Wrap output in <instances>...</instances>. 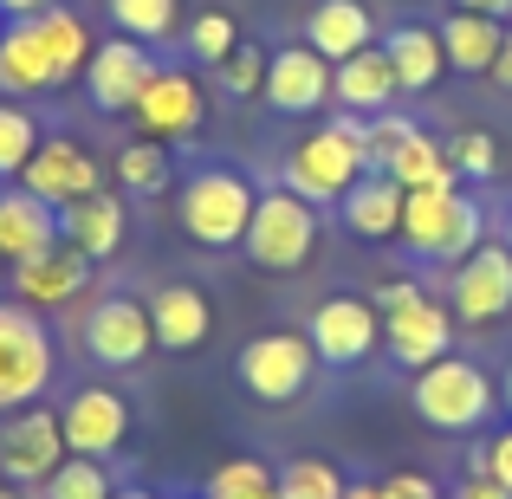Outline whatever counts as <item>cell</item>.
I'll return each instance as SVG.
<instances>
[{
    "instance_id": "cell-31",
    "label": "cell",
    "mask_w": 512,
    "mask_h": 499,
    "mask_svg": "<svg viewBox=\"0 0 512 499\" xmlns=\"http://www.w3.org/2000/svg\"><path fill=\"white\" fill-rule=\"evenodd\" d=\"M350 493V474L331 454H292L279 461V499H344Z\"/></svg>"
},
{
    "instance_id": "cell-47",
    "label": "cell",
    "mask_w": 512,
    "mask_h": 499,
    "mask_svg": "<svg viewBox=\"0 0 512 499\" xmlns=\"http://www.w3.org/2000/svg\"><path fill=\"white\" fill-rule=\"evenodd\" d=\"M344 499H389V487H383V474H376V480H350Z\"/></svg>"
},
{
    "instance_id": "cell-35",
    "label": "cell",
    "mask_w": 512,
    "mask_h": 499,
    "mask_svg": "<svg viewBox=\"0 0 512 499\" xmlns=\"http://www.w3.org/2000/svg\"><path fill=\"white\" fill-rule=\"evenodd\" d=\"M117 493V474L104 461H85V454H65L59 474L39 487V499H111Z\"/></svg>"
},
{
    "instance_id": "cell-20",
    "label": "cell",
    "mask_w": 512,
    "mask_h": 499,
    "mask_svg": "<svg viewBox=\"0 0 512 499\" xmlns=\"http://www.w3.org/2000/svg\"><path fill=\"white\" fill-rule=\"evenodd\" d=\"M402 201H409V188L389 169H370V175H357V188L338 201V221L363 247H389V240H402Z\"/></svg>"
},
{
    "instance_id": "cell-29",
    "label": "cell",
    "mask_w": 512,
    "mask_h": 499,
    "mask_svg": "<svg viewBox=\"0 0 512 499\" xmlns=\"http://www.w3.org/2000/svg\"><path fill=\"white\" fill-rule=\"evenodd\" d=\"M383 169L396 175L402 188H467L461 175H454V163H448V143H441V137H428L422 124L409 130V143H402V150L389 156Z\"/></svg>"
},
{
    "instance_id": "cell-39",
    "label": "cell",
    "mask_w": 512,
    "mask_h": 499,
    "mask_svg": "<svg viewBox=\"0 0 512 499\" xmlns=\"http://www.w3.org/2000/svg\"><path fill=\"white\" fill-rule=\"evenodd\" d=\"M409 130H415V117H402V111H376V117H370V137H363V156H370V169H383L389 156L409 143Z\"/></svg>"
},
{
    "instance_id": "cell-21",
    "label": "cell",
    "mask_w": 512,
    "mask_h": 499,
    "mask_svg": "<svg viewBox=\"0 0 512 499\" xmlns=\"http://www.w3.org/2000/svg\"><path fill=\"white\" fill-rule=\"evenodd\" d=\"M396 98H402V85H396V65H389L383 46H363L344 65H331V111L376 117V111H396Z\"/></svg>"
},
{
    "instance_id": "cell-15",
    "label": "cell",
    "mask_w": 512,
    "mask_h": 499,
    "mask_svg": "<svg viewBox=\"0 0 512 499\" xmlns=\"http://www.w3.org/2000/svg\"><path fill=\"white\" fill-rule=\"evenodd\" d=\"M454 312L435 299V292H415L409 305H396V312H383V357L396 363L402 376L428 370V363H441L454 350Z\"/></svg>"
},
{
    "instance_id": "cell-28",
    "label": "cell",
    "mask_w": 512,
    "mask_h": 499,
    "mask_svg": "<svg viewBox=\"0 0 512 499\" xmlns=\"http://www.w3.org/2000/svg\"><path fill=\"white\" fill-rule=\"evenodd\" d=\"M305 46H318L331 65H344L350 52L376 46V20L363 0H318L312 13H305Z\"/></svg>"
},
{
    "instance_id": "cell-22",
    "label": "cell",
    "mask_w": 512,
    "mask_h": 499,
    "mask_svg": "<svg viewBox=\"0 0 512 499\" xmlns=\"http://www.w3.org/2000/svg\"><path fill=\"white\" fill-rule=\"evenodd\" d=\"M59 240H72L85 260H117V253H124V240H130V208H124V195L98 188V195L59 208Z\"/></svg>"
},
{
    "instance_id": "cell-44",
    "label": "cell",
    "mask_w": 512,
    "mask_h": 499,
    "mask_svg": "<svg viewBox=\"0 0 512 499\" xmlns=\"http://www.w3.org/2000/svg\"><path fill=\"white\" fill-rule=\"evenodd\" d=\"M46 7H59V0H0L7 20H33V13H46Z\"/></svg>"
},
{
    "instance_id": "cell-7",
    "label": "cell",
    "mask_w": 512,
    "mask_h": 499,
    "mask_svg": "<svg viewBox=\"0 0 512 499\" xmlns=\"http://www.w3.org/2000/svg\"><path fill=\"white\" fill-rule=\"evenodd\" d=\"M78 350H85L91 370L104 376H124L143 370L156 357V325H150V299L137 292H98L78 318Z\"/></svg>"
},
{
    "instance_id": "cell-30",
    "label": "cell",
    "mask_w": 512,
    "mask_h": 499,
    "mask_svg": "<svg viewBox=\"0 0 512 499\" xmlns=\"http://www.w3.org/2000/svg\"><path fill=\"white\" fill-rule=\"evenodd\" d=\"M111 169H117V188H124V195H137V201L169 195V182H175V156H169V143H150V137L124 143V150L111 156Z\"/></svg>"
},
{
    "instance_id": "cell-34",
    "label": "cell",
    "mask_w": 512,
    "mask_h": 499,
    "mask_svg": "<svg viewBox=\"0 0 512 499\" xmlns=\"http://www.w3.org/2000/svg\"><path fill=\"white\" fill-rule=\"evenodd\" d=\"M46 143V130H39V117L26 111V104L0 98V182H20V169L33 163V150Z\"/></svg>"
},
{
    "instance_id": "cell-13",
    "label": "cell",
    "mask_w": 512,
    "mask_h": 499,
    "mask_svg": "<svg viewBox=\"0 0 512 499\" xmlns=\"http://www.w3.org/2000/svg\"><path fill=\"white\" fill-rule=\"evenodd\" d=\"M65 428H59V409H20V415H7L0 422V480H13V487H26V493H39L52 474H59V461H65Z\"/></svg>"
},
{
    "instance_id": "cell-38",
    "label": "cell",
    "mask_w": 512,
    "mask_h": 499,
    "mask_svg": "<svg viewBox=\"0 0 512 499\" xmlns=\"http://www.w3.org/2000/svg\"><path fill=\"white\" fill-rule=\"evenodd\" d=\"M448 163H454V175H461V182H493V175H500V137H493V130H454L448 137Z\"/></svg>"
},
{
    "instance_id": "cell-3",
    "label": "cell",
    "mask_w": 512,
    "mask_h": 499,
    "mask_svg": "<svg viewBox=\"0 0 512 499\" xmlns=\"http://www.w3.org/2000/svg\"><path fill=\"white\" fill-rule=\"evenodd\" d=\"M409 402L441 435H480V428L500 415V383L487 376V363L448 350L441 363H428V370L409 376Z\"/></svg>"
},
{
    "instance_id": "cell-33",
    "label": "cell",
    "mask_w": 512,
    "mask_h": 499,
    "mask_svg": "<svg viewBox=\"0 0 512 499\" xmlns=\"http://www.w3.org/2000/svg\"><path fill=\"white\" fill-rule=\"evenodd\" d=\"M117 33L143 39V46H163V39L182 33V0H104Z\"/></svg>"
},
{
    "instance_id": "cell-40",
    "label": "cell",
    "mask_w": 512,
    "mask_h": 499,
    "mask_svg": "<svg viewBox=\"0 0 512 499\" xmlns=\"http://www.w3.org/2000/svg\"><path fill=\"white\" fill-rule=\"evenodd\" d=\"M467 467H480V474H493L500 487L512 493V428H493L487 441H480L474 454H467Z\"/></svg>"
},
{
    "instance_id": "cell-2",
    "label": "cell",
    "mask_w": 512,
    "mask_h": 499,
    "mask_svg": "<svg viewBox=\"0 0 512 499\" xmlns=\"http://www.w3.org/2000/svg\"><path fill=\"white\" fill-rule=\"evenodd\" d=\"M253 201H260V188H253L234 163H201V169H188L182 188H175V221H182V234L195 240L201 253H227V247L247 240Z\"/></svg>"
},
{
    "instance_id": "cell-12",
    "label": "cell",
    "mask_w": 512,
    "mask_h": 499,
    "mask_svg": "<svg viewBox=\"0 0 512 499\" xmlns=\"http://www.w3.org/2000/svg\"><path fill=\"white\" fill-rule=\"evenodd\" d=\"M156 46H143V39H130V33H111V39H98V52H91V65H85V98H91V111L98 117H130L137 111V98L150 91V78H156Z\"/></svg>"
},
{
    "instance_id": "cell-46",
    "label": "cell",
    "mask_w": 512,
    "mask_h": 499,
    "mask_svg": "<svg viewBox=\"0 0 512 499\" xmlns=\"http://www.w3.org/2000/svg\"><path fill=\"white\" fill-rule=\"evenodd\" d=\"M454 7H467V13H493V20H512V0H454Z\"/></svg>"
},
{
    "instance_id": "cell-27",
    "label": "cell",
    "mask_w": 512,
    "mask_h": 499,
    "mask_svg": "<svg viewBox=\"0 0 512 499\" xmlns=\"http://www.w3.org/2000/svg\"><path fill=\"white\" fill-rule=\"evenodd\" d=\"M33 26H39V46H46V59H52V85H78L85 78V65H91V52H98V39H91V26H85V13L78 7H46V13H33Z\"/></svg>"
},
{
    "instance_id": "cell-26",
    "label": "cell",
    "mask_w": 512,
    "mask_h": 499,
    "mask_svg": "<svg viewBox=\"0 0 512 499\" xmlns=\"http://www.w3.org/2000/svg\"><path fill=\"white\" fill-rule=\"evenodd\" d=\"M441 46H448V72H467V78H493V59H500L506 46V20H493V13H467L454 7L448 20L435 26Z\"/></svg>"
},
{
    "instance_id": "cell-41",
    "label": "cell",
    "mask_w": 512,
    "mask_h": 499,
    "mask_svg": "<svg viewBox=\"0 0 512 499\" xmlns=\"http://www.w3.org/2000/svg\"><path fill=\"white\" fill-rule=\"evenodd\" d=\"M383 487H389V499H441V487L428 474H415V467H389Z\"/></svg>"
},
{
    "instance_id": "cell-45",
    "label": "cell",
    "mask_w": 512,
    "mask_h": 499,
    "mask_svg": "<svg viewBox=\"0 0 512 499\" xmlns=\"http://www.w3.org/2000/svg\"><path fill=\"white\" fill-rule=\"evenodd\" d=\"M493 85L512 91V26H506V46H500V59H493Z\"/></svg>"
},
{
    "instance_id": "cell-37",
    "label": "cell",
    "mask_w": 512,
    "mask_h": 499,
    "mask_svg": "<svg viewBox=\"0 0 512 499\" xmlns=\"http://www.w3.org/2000/svg\"><path fill=\"white\" fill-rule=\"evenodd\" d=\"M266 65H273V52L253 46V39H240V46L214 65V85H221L227 98H260L266 91Z\"/></svg>"
},
{
    "instance_id": "cell-5",
    "label": "cell",
    "mask_w": 512,
    "mask_h": 499,
    "mask_svg": "<svg viewBox=\"0 0 512 499\" xmlns=\"http://www.w3.org/2000/svg\"><path fill=\"white\" fill-rule=\"evenodd\" d=\"M234 383L247 389L260 409H292L312 396L318 383V350L305 331H253L234 350Z\"/></svg>"
},
{
    "instance_id": "cell-10",
    "label": "cell",
    "mask_w": 512,
    "mask_h": 499,
    "mask_svg": "<svg viewBox=\"0 0 512 499\" xmlns=\"http://www.w3.org/2000/svg\"><path fill=\"white\" fill-rule=\"evenodd\" d=\"M305 337H312L318 363L325 370H357L383 350V312L376 299H357V292H331L305 312Z\"/></svg>"
},
{
    "instance_id": "cell-24",
    "label": "cell",
    "mask_w": 512,
    "mask_h": 499,
    "mask_svg": "<svg viewBox=\"0 0 512 499\" xmlns=\"http://www.w3.org/2000/svg\"><path fill=\"white\" fill-rule=\"evenodd\" d=\"M46 247H59V208L33 188H0V260L20 266Z\"/></svg>"
},
{
    "instance_id": "cell-42",
    "label": "cell",
    "mask_w": 512,
    "mask_h": 499,
    "mask_svg": "<svg viewBox=\"0 0 512 499\" xmlns=\"http://www.w3.org/2000/svg\"><path fill=\"white\" fill-rule=\"evenodd\" d=\"M415 292H422V279H409V273H396V279H383V286L370 292L376 299V312H396V305H409Z\"/></svg>"
},
{
    "instance_id": "cell-25",
    "label": "cell",
    "mask_w": 512,
    "mask_h": 499,
    "mask_svg": "<svg viewBox=\"0 0 512 499\" xmlns=\"http://www.w3.org/2000/svg\"><path fill=\"white\" fill-rule=\"evenodd\" d=\"M52 59L39 46V26L33 20H7L0 26V98H52Z\"/></svg>"
},
{
    "instance_id": "cell-52",
    "label": "cell",
    "mask_w": 512,
    "mask_h": 499,
    "mask_svg": "<svg viewBox=\"0 0 512 499\" xmlns=\"http://www.w3.org/2000/svg\"><path fill=\"white\" fill-rule=\"evenodd\" d=\"M0 20H7V13H0Z\"/></svg>"
},
{
    "instance_id": "cell-11",
    "label": "cell",
    "mask_w": 512,
    "mask_h": 499,
    "mask_svg": "<svg viewBox=\"0 0 512 499\" xmlns=\"http://www.w3.org/2000/svg\"><path fill=\"white\" fill-rule=\"evenodd\" d=\"M59 428H65V448L85 454V461H117L137 428V409H130L124 389L111 383H78L72 396L59 402Z\"/></svg>"
},
{
    "instance_id": "cell-50",
    "label": "cell",
    "mask_w": 512,
    "mask_h": 499,
    "mask_svg": "<svg viewBox=\"0 0 512 499\" xmlns=\"http://www.w3.org/2000/svg\"><path fill=\"white\" fill-rule=\"evenodd\" d=\"M0 499H26V487H13V480H0Z\"/></svg>"
},
{
    "instance_id": "cell-48",
    "label": "cell",
    "mask_w": 512,
    "mask_h": 499,
    "mask_svg": "<svg viewBox=\"0 0 512 499\" xmlns=\"http://www.w3.org/2000/svg\"><path fill=\"white\" fill-rule=\"evenodd\" d=\"M111 499H156V493H150V487H137V480H117V493H111Z\"/></svg>"
},
{
    "instance_id": "cell-16",
    "label": "cell",
    "mask_w": 512,
    "mask_h": 499,
    "mask_svg": "<svg viewBox=\"0 0 512 499\" xmlns=\"http://www.w3.org/2000/svg\"><path fill=\"white\" fill-rule=\"evenodd\" d=\"M20 188H33L39 201H52V208H72V201L98 195V188H111V182H104V156L91 150V143L52 130V137L33 150V163L20 169Z\"/></svg>"
},
{
    "instance_id": "cell-51",
    "label": "cell",
    "mask_w": 512,
    "mask_h": 499,
    "mask_svg": "<svg viewBox=\"0 0 512 499\" xmlns=\"http://www.w3.org/2000/svg\"><path fill=\"white\" fill-rule=\"evenodd\" d=\"M500 240H506V247H512V208H506V234H500Z\"/></svg>"
},
{
    "instance_id": "cell-8",
    "label": "cell",
    "mask_w": 512,
    "mask_h": 499,
    "mask_svg": "<svg viewBox=\"0 0 512 499\" xmlns=\"http://www.w3.org/2000/svg\"><path fill=\"white\" fill-rule=\"evenodd\" d=\"M357 175H370V156H363V143L350 137V130H338L331 117L312 137L292 143V156H286V188L305 195L312 208H338L350 188H357Z\"/></svg>"
},
{
    "instance_id": "cell-43",
    "label": "cell",
    "mask_w": 512,
    "mask_h": 499,
    "mask_svg": "<svg viewBox=\"0 0 512 499\" xmlns=\"http://www.w3.org/2000/svg\"><path fill=\"white\" fill-rule=\"evenodd\" d=\"M454 499H512L493 474H480V467H467L461 480H454Z\"/></svg>"
},
{
    "instance_id": "cell-18",
    "label": "cell",
    "mask_w": 512,
    "mask_h": 499,
    "mask_svg": "<svg viewBox=\"0 0 512 499\" xmlns=\"http://www.w3.org/2000/svg\"><path fill=\"white\" fill-rule=\"evenodd\" d=\"M266 104L279 117H312V111H331V59L305 39L292 46H273V65H266Z\"/></svg>"
},
{
    "instance_id": "cell-4",
    "label": "cell",
    "mask_w": 512,
    "mask_h": 499,
    "mask_svg": "<svg viewBox=\"0 0 512 499\" xmlns=\"http://www.w3.org/2000/svg\"><path fill=\"white\" fill-rule=\"evenodd\" d=\"M480 240H487V208L467 188H409V201H402V247L415 260L461 266Z\"/></svg>"
},
{
    "instance_id": "cell-6",
    "label": "cell",
    "mask_w": 512,
    "mask_h": 499,
    "mask_svg": "<svg viewBox=\"0 0 512 499\" xmlns=\"http://www.w3.org/2000/svg\"><path fill=\"white\" fill-rule=\"evenodd\" d=\"M318 234H325V208H312V201L292 195V188H260L240 253H247L260 273L286 279V273H299V266L318 253Z\"/></svg>"
},
{
    "instance_id": "cell-17",
    "label": "cell",
    "mask_w": 512,
    "mask_h": 499,
    "mask_svg": "<svg viewBox=\"0 0 512 499\" xmlns=\"http://www.w3.org/2000/svg\"><path fill=\"white\" fill-rule=\"evenodd\" d=\"M91 273H98V260H85L72 240H59V247L33 253V260L7 266V299L33 305V312H65V305H78L91 292Z\"/></svg>"
},
{
    "instance_id": "cell-14",
    "label": "cell",
    "mask_w": 512,
    "mask_h": 499,
    "mask_svg": "<svg viewBox=\"0 0 512 499\" xmlns=\"http://www.w3.org/2000/svg\"><path fill=\"white\" fill-rule=\"evenodd\" d=\"M201 117H208V91H201V78L188 72V65H156L150 91L137 98V111H130V124H137V137L150 143H188L201 130Z\"/></svg>"
},
{
    "instance_id": "cell-49",
    "label": "cell",
    "mask_w": 512,
    "mask_h": 499,
    "mask_svg": "<svg viewBox=\"0 0 512 499\" xmlns=\"http://www.w3.org/2000/svg\"><path fill=\"white\" fill-rule=\"evenodd\" d=\"M500 402H506V415H512V363H506V376H500Z\"/></svg>"
},
{
    "instance_id": "cell-9",
    "label": "cell",
    "mask_w": 512,
    "mask_h": 499,
    "mask_svg": "<svg viewBox=\"0 0 512 499\" xmlns=\"http://www.w3.org/2000/svg\"><path fill=\"white\" fill-rule=\"evenodd\" d=\"M448 312L461 331H493L512 318V247L506 240H480L448 273Z\"/></svg>"
},
{
    "instance_id": "cell-36",
    "label": "cell",
    "mask_w": 512,
    "mask_h": 499,
    "mask_svg": "<svg viewBox=\"0 0 512 499\" xmlns=\"http://www.w3.org/2000/svg\"><path fill=\"white\" fill-rule=\"evenodd\" d=\"M182 46H188V59H195V65H208V72H214V65L240 46V20H234V13H221V7H208V13L188 20Z\"/></svg>"
},
{
    "instance_id": "cell-19",
    "label": "cell",
    "mask_w": 512,
    "mask_h": 499,
    "mask_svg": "<svg viewBox=\"0 0 512 499\" xmlns=\"http://www.w3.org/2000/svg\"><path fill=\"white\" fill-rule=\"evenodd\" d=\"M150 325H156V350L169 357H195L214 331V299L195 286V279H163L150 292Z\"/></svg>"
},
{
    "instance_id": "cell-53",
    "label": "cell",
    "mask_w": 512,
    "mask_h": 499,
    "mask_svg": "<svg viewBox=\"0 0 512 499\" xmlns=\"http://www.w3.org/2000/svg\"><path fill=\"white\" fill-rule=\"evenodd\" d=\"M195 499H201V493H195Z\"/></svg>"
},
{
    "instance_id": "cell-32",
    "label": "cell",
    "mask_w": 512,
    "mask_h": 499,
    "mask_svg": "<svg viewBox=\"0 0 512 499\" xmlns=\"http://www.w3.org/2000/svg\"><path fill=\"white\" fill-rule=\"evenodd\" d=\"M201 499H279V467H266L260 454H234L201 480Z\"/></svg>"
},
{
    "instance_id": "cell-23",
    "label": "cell",
    "mask_w": 512,
    "mask_h": 499,
    "mask_svg": "<svg viewBox=\"0 0 512 499\" xmlns=\"http://www.w3.org/2000/svg\"><path fill=\"white\" fill-rule=\"evenodd\" d=\"M376 46L389 52V65H396V85L409 91V98H422V91H435L441 78H448V46H441V33H435L428 20L389 26Z\"/></svg>"
},
{
    "instance_id": "cell-1",
    "label": "cell",
    "mask_w": 512,
    "mask_h": 499,
    "mask_svg": "<svg viewBox=\"0 0 512 499\" xmlns=\"http://www.w3.org/2000/svg\"><path fill=\"white\" fill-rule=\"evenodd\" d=\"M59 383V337L46 312L0 292V422L20 409H39Z\"/></svg>"
}]
</instances>
